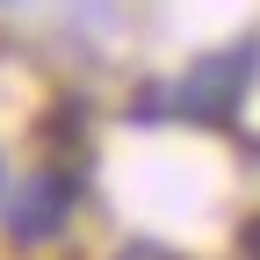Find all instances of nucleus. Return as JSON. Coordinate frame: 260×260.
<instances>
[{"mask_svg":"<svg viewBox=\"0 0 260 260\" xmlns=\"http://www.w3.org/2000/svg\"><path fill=\"white\" fill-rule=\"evenodd\" d=\"M253 73H260V44L253 37L195 58L174 80V116H188V123H232L239 102H246V87H253Z\"/></svg>","mask_w":260,"mask_h":260,"instance_id":"nucleus-1","label":"nucleus"},{"mask_svg":"<svg viewBox=\"0 0 260 260\" xmlns=\"http://www.w3.org/2000/svg\"><path fill=\"white\" fill-rule=\"evenodd\" d=\"M73 210H80V174H65V167H37V174L8 195V239L44 246V239H58L65 224H73Z\"/></svg>","mask_w":260,"mask_h":260,"instance_id":"nucleus-2","label":"nucleus"},{"mask_svg":"<svg viewBox=\"0 0 260 260\" xmlns=\"http://www.w3.org/2000/svg\"><path fill=\"white\" fill-rule=\"evenodd\" d=\"M116 260H174L167 246H130V253H116Z\"/></svg>","mask_w":260,"mask_h":260,"instance_id":"nucleus-3","label":"nucleus"},{"mask_svg":"<svg viewBox=\"0 0 260 260\" xmlns=\"http://www.w3.org/2000/svg\"><path fill=\"white\" fill-rule=\"evenodd\" d=\"M0 188H8V167H0Z\"/></svg>","mask_w":260,"mask_h":260,"instance_id":"nucleus-4","label":"nucleus"},{"mask_svg":"<svg viewBox=\"0 0 260 260\" xmlns=\"http://www.w3.org/2000/svg\"><path fill=\"white\" fill-rule=\"evenodd\" d=\"M0 8H8V0H0Z\"/></svg>","mask_w":260,"mask_h":260,"instance_id":"nucleus-5","label":"nucleus"}]
</instances>
